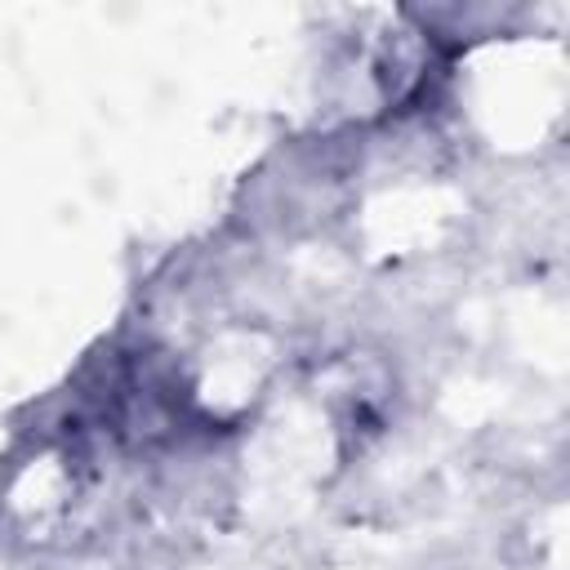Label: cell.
<instances>
[]
</instances>
